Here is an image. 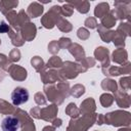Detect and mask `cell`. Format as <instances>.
Here are the masks:
<instances>
[{"mask_svg": "<svg viewBox=\"0 0 131 131\" xmlns=\"http://www.w3.org/2000/svg\"><path fill=\"white\" fill-rule=\"evenodd\" d=\"M29 98V92L26 88L16 87L11 93V100L14 105H19L26 102Z\"/></svg>", "mask_w": 131, "mask_h": 131, "instance_id": "6da1fadb", "label": "cell"}, {"mask_svg": "<svg viewBox=\"0 0 131 131\" xmlns=\"http://www.w3.org/2000/svg\"><path fill=\"white\" fill-rule=\"evenodd\" d=\"M1 127L3 131H16L19 127L18 119L13 116H8L3 119Z\"/></svg>", "mask_w": 131, "mask_h": 131, "instance_id": "7a4b0ae2", "label": "cell"}]
</instances>
